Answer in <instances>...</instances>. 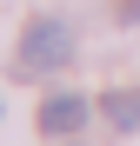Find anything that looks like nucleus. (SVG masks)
Segmentation results:
<instances>
[{
	"label": "nucleus",
	"mask_w": 140,
	"mask_h": 146,
	"mask_svg": "<svg viewBox=\"0 0 140 146\" xmlns=\"http://www.w3.org/2000/svg\"><path fill=\"white\" fill-rule=\"evenodd\" d=\"M100 119H107V126H120V133H140V93H133V86L100 93Z\"/></svg>",
	"instance_id": "3"
},
{
	"label": "nucleus",
	"mask_w": 140,
	"mask_h": 146,
	"mask_svg": "<svg viewBox=\"0 0 140 146\" xmlns=\"http://www.w3.org/2000/svg\"><path fill=\"white\" fill-rule=\"evenodd\" d=\"M67 53H74V33L60 20H33L20 40V73H54V66H67Z\"/></svg>",
	"instance_id": "1"
},
{
	"label": "nucleus",
	"mask_w": 140,
	"mask_h": 146,
	"mask_svg": "<svg viewBox=\"0 0 140 146\" xmlns=\"http://www.w3.org/2000/svg\"><path fill=\"white\" fill-rule=\"evenodd\" d=\"M87 119H93V100H80V93H54V100H40V133H54V139H74Z\"/></svg>",
	"instance_id": "2"
},
{
	"label": "nucleus",
	"mask_w": 140,
	"mask_h": 146,
	"mask_svg": "<svg viewBox=\"0 0 140 146\" xmlns=\"http://www.w3.org/2000/svg\"><path fill=\"white\" fill-rule=\"evenodd\" d=\"M133 27H140V13H133Z\"/></svg>",
	"instance_id": "4"
}]
</instances>
